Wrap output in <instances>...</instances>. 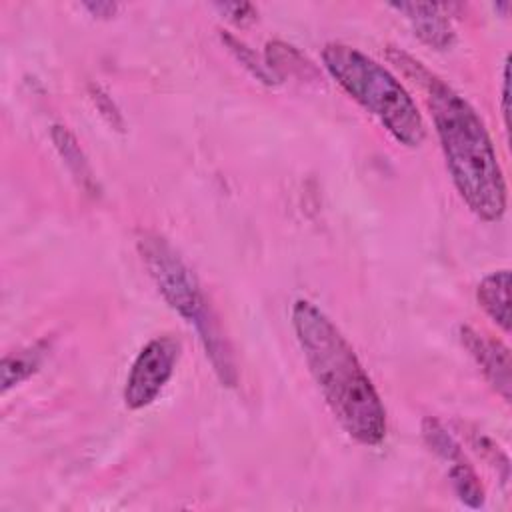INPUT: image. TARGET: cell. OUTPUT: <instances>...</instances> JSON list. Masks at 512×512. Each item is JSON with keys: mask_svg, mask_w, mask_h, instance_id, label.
I'll return each mask as SVG.
<instances>
[{"mask_svg": "<svg viewBox=\"0 0 512 512\" xmlns=\"http://www.w3.org/2000/svg\"><path fill=\"white\" fill-rule=\"evenodd\" d=\"M422 438L426 446L446 464L448 478L452 482V488L462 504L470 508H482L484 506V488L468 462L462 446L456 442V438L446 430V426L432 416H426L422 420Z\"/></svg>", "mask_w": 512, "mask_h": 512, "instance_id": "8992f818", "label": "cell"}, {"mask_svg": "<svg viewBox=\"0 0 512 512\" xmlns=\"http://www.w3.org/2000/svg\"><path fill=\"white\" fill-rule=\"evenodd\" d=\"M224 40H226V44L230 46V50L236 54V58L244 64V66H248V70L256 76V78H260L262 82H272V78L274 76H270V72L266 70V66L264 64H260L258 60H256V56L242 44V42H238L236 38H232V36H228V34H224Z\"/></svg>", "mask_w": 512, "mask_h": 512, "instance_id": "7c38bea8", "label": "cell"}, {"mask_svg": "<svg viewBox=\"0 0 512 512\" xmlns=\"http://www.w3.org/2000/svg\"><path fill=\"white\" fill-rule=\"evenodd\" d=\"M322 64L330 78L378 118L398 144L418 148L424 142L426 124L414 98L384 64L342 42L324 46Z\"/></svg>", "mask_w": 512, "mask_h": 512, "instance_id": "3957f363", "label": "cell"}, {"mask_svg": "<svg viewBox=\"0 0 512 512\" xmlns=\"http://www.w3.org/2000/svg\"><path fill=\"white\" fill-rule=\"evenodd\" d=\"M216 10H220L230 22L234 24H248L256 18V8L248 2H224V4H214Z\"/></svg>", "mask_w": 512, "mask_h": 512, "instance_id": "4fadbf2b", "label": "cell"}, {"mask_svg": "<svg viewBox=\"0 0 512 512\" xmlns=\"http://www.w3.org/2000/svg\"><path fill=\"white\" fill-rule=\"evenodd\" d=\"M392 10L402 14L412 26L414 34L434 50H448L456 32L442 4H420V2H394Z\"/></svg>", "mask_w": 512, "mask_h": 512, "instance_id": "ba28073f", "label": "cell"}, {"mask_svg": "<svg viewBox=\"0 0 512 512\" xmlns=\"http://www.w3.org/2000/svg\"><path fill=\"white\" fill-rule=\"evenodd\" d=\"M138 252L162 298L198 332L218 380L224 386H236L238 374L232 348L208 306L196 274L176 248L156 232L146 230L138 236Z\"/></svg>", "mask_w": 512, "mask_h": 512, "instance_id": "277c9868", "label": "cell"}, {"mask_svg": "<svg viewBox=\"0 0 512 512\" xmlns=\"http://www.w3.org/2000/svg\"><path fill=\"white\" fill-rule=\"evenodd\" d=\"M180 352L182 342L172 334L154 336L142 346L124 384V404L128 410H142L160 396L176 370Z\"/></svg>", "mask_w": 512, "mask_h": 512, "instance_id": "5b68a950", "label": "cell"}, {"mask_svg": "<svg viewBox=\"0 0 512 512\" xmlns=\"http://www.w3.org/2000/svg\"><path fill=\"white\" fill-rule=\"evenodd\" d=\"M92 100H94V104L98 106V110L102 112V116H106V120H108L112 126H116V128L122 126V118H120L118 108H116L114 102L108 98V94L102 92L98 86H92Z\"/></svg>", "mask_w": 512, "mask_h": 512, "instance_id": "5bb4252c", "label": "cell"}, {"mask_svg": "<svg viewBox=\"0 0 512 512\" xmlns=\"http://www.w3.org/2000/svg\"><path fill=\"white\" fill-rule=\"evenodd\" d=\"M84 8L92 14V16H98V18H110L116 14L118 10V4L114 2H86Z\"/></svg>", "mask_w": 512, "mask_h": 512, "instance_id": "9a60e30c", "label": "cell"}, {"mask_svg": "<svg viewBox=\"0 0 512 512\" xmlns=\"http://www.w3.org/2000/svg\"><path fill=\"white\" fill-rule=\"evenodd\" d=\"M48 340H38L18 352H10L2 358L0 364V382H2V394H6L10 388L22 384L32 374H36L48 354Z\"/></svg>", "mask_w": 512, "mask_h": 512, "instance_id": "30bf717a", "label": "cell"}, {"mask_svg": "<svg viewBox=\"0 0 512 512\" xmlns=\"http://www.w3.org/2000/svg\"><path fill=\"white\" fill-rule=\"evenodd\" d=\"M458 336L462 346L474 358L478 368L482 370L488 384L506 400L510 402V352L508 348L486 334L476 332L470 326H460Z\"/></svg>", "mask_w": 512, "mask_h": 512, "instance_id": "52a82bcc", "label": "cell"}, {"mask_svg": "<svg viewBox=\"0 0 512 512\" xmlns=\"http://www.w3.org/2000/svg\"><path fill=\"white\" fill-rule=\"evenodd\" d=\"M388 58L424 90L446 168L460 198L478 218L498 222L506 212V180L480 114L414 56L390 48Z\"/></svg>", "mask_w": 512, "mask_h": 512, "instance_id": "6da1fadb", "label": "cell"}, {"mask_svg": "<svg viewBox=\"0 0 512 512\" xmlns=\"http://www.w3.org/2000/svg\"><path fill=\"white\" fill-rule=\"evenodd\" d=\"M508 58L504 62V70H502V114H504V122L508 126Z\"/></svg>", "mask_w": 512, "mask_h": 512, "instance_id": "2e32d148", "label": "cell"}, {"mask_svg": "<svg viewBox=\"0 0 512 512\" xmlns=\"http://www.w3.org/2000/svg\"><path fill=\"white\" fill-rule=\"evenodd\" d=\"M510 272L506 268L494 270L482 278L476 288V300L488 318L504 332H510V304H508Z\"/></svg>", "mask_w": 512, "mask_h": 512, "instance_id": "9c48e42d", "label": "cell"}, {"mask_svg": "<svg viewBox=\"0 0 512 512\" xmlns=\"http://www.w3.org/2000/svg\"><path fill=\"white\" fill-rule=\"evenodd\" d=\"M50 136H52V142L60 154V158L64 160L66 168L70 170V174L76 178V182L88 190V192H94V176H92V170H90V164L76 140V136L66 128V126H60V124H54L52 130H50Z\"/></svg>", "mask_w": 512, "mask_h": 512, "instance_id": "8fae6325", "label": "cell"}, {"mask_svg": "<svg viewBox=\"0 0 512 512\" xmlns=\"http://www.w3.org/2000/svg\"><path fill=\"white\" fill-rule=\"evenodd\" d=\"M292 328L308 370L340 428L358 444L386 438V408L340 328L310 300H296Z\"/></svg>", "mask_w": 512, "mask_h": 512, "instance_id": "7a4b0ae2", "label": "cell"}]
</instances>
